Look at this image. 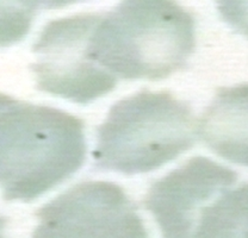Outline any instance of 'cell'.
Wrapping results in <instances>:
<instances>
[{
  "label": "cell",
  "instance_id": "10",
  "mask_svg": "<svg viewBox=\"0 0 248 238\" xmlns=\"http://www.w3.org/2000/svg\"><path fill=\"white\" fill-rule=\"evenodd\" d=\"M6 218H4L2 216H0V238H5L4 236V229L6 226Z\"/></svg>",
  "mask_w": 248,
  "mask_h": 238
},
{
  "label": "cell",
  "instance_id": "7",
  "mask_svg": "<svg viewBox=\"0 0 248 238\" xmlns=\"http://www.w3.org/2000/svg\"><path fill=\"white\" fill-rule=\"evenodd\" d=\"M200 134L217 155L248 167V84L217 92L202 118Z\"/></svg>",
  "mask_w": 248,
  "mask_h": 238
},
{
  "label": "cell",
  "instance_id": "9",
  "mask_svg": "<svg viewBox=\"0 0 248 238\" xmlns=\"http://www.w3.org/2000/svg\"><path fill=\"white\" fill-rule=\"evenodd\" d=\"M218 11L227 23L248 37V1H219Z\"/></svg>",
  "mask_w": 248,
  "mask_h": 238
},
{
  "label": "cell",
  "instance_id": "1",
  "mask_svg": "<svg viewBox=\"0 0 248 238\" xmlns=\"http://www.w3.org/2000/svg\"><path fill=\"white\" fill-rule=\"evenodd\" d=\"M79 118L0 93V190L28 203L73 175L85 161Z\"/></svg>",
  "mask_w": 248,
  "mask_h": 238
},
{
  "label": "cell",
  "instance_id": "4",
  "mask_svg": "<svg viewBox=\"0 0 248 238\" xmlns=\"http://www.w3.org/2000/svg\"><path fill=\"white\" fill-rule=\"evenodd\" d=\"M100 15H76L46 24L33 45L30 66L37 89L89 104L115 89L116 79L90 56V38Z\"/></svg>",
  "mask_w": 248,
  "mask_h": 238
},
{
  "label": "cell",
  "instance_id": "6",
  "mask_svg": "<svg viewBox=\"0 0 248 238\" xmlns=\"http://www.w3.org/2000/svg\"><path fill=\"white\" fill-rule=\"evenodd\" d=\"M235 181L232 169L195 157L156 181L147 194L146 206L164 238H195L203 209Z\"/></svg>",
  "mask_w": 248,
  "mask_h": 238
},
{
  "label": "cell",
  "instance_id": "3",
  "mask_svg": "<svg viewBox=\"0 0 248 238\" xmlns=\"http://www.w3.org/2000/svg\"><path fill=\"white\" fill-rule=\"evenodd\" d=\"M190 108L169 93L140 92L111 107L93 151L98 169L147 173L174 160L195 142Z\"/></svg>",
  "mask_w": 248,
  "mask_h": 238
},
{
  "label": "cell",
  "instance_id": "2",
  "mask_svg": "<svg viewBox=\"0 0 248 238\" xmlns=\"http://www.w3.org/2000/svg\"><path fill=\"white\" fill-rule=\"evenodd\" d=\"M195 48L192 15L175 2L124 1L100 15L90 56L117 79L167 77L185 66Z\"/></svg>",
  "mask_w": 248,
  "mask_h": 238
},
{
  "label": "cell",
  "instance_id": "11",
  "mask_svg": "<svg viewBox=\"0 0 248 238\" xmlns=\"http://www.w3.org/2000/svg\"><path fill=\"white\" fill-rule=\"evenodd\" d=\"M235 238H248V225H246V226L235 236Z\"/></svg>",
  "mask_w": 248,
  "mask_h": 238
},
{
  "label": "cell",
  "instance_id": "5",
  "mask_svg": "<svg viewBox=\"0 0 248 238\" xmlns=\"http://www.w3.org/2000/svg\"><path fill=\"white\" fill-rule=\"evenodd\" d=\"M32 238H148L135 206L120 186H74L37 212Z\"/></svg>",
  "mask_w": 248,
  "mask_h": 238
},
{
  "label": "cell",
  "instance_id": "8",
  "mask_svg": "<svg viewBox=\"0 0 248 238\" xmlns=\"http://www.w3.org/2000/svg\"><path fill=\"white\" fill-rule=\"evenodd\" d=\"M58 1H0V46L18 43L27 36L38 10L58 7Z\"/></svg>",
  "mask_w": 248,
  "mask_h": 238
}]
</instances>
